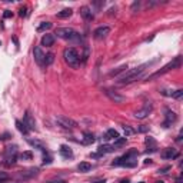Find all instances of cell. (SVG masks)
Here are the masks:
<instances>
[{"label": "cell", "mask_w": 183, "mask_h": 183, "mask_svg": "<svg viewBox=\"0 0 183 183\" xmlns=\"http://www.w3.org/2000/svg\"><path fill=\"white\" fill-rule=\"evenodd\" d=\"M156 60H153V62H149V63H145V65H140V66L134 67V69H130V70H126L122 76H119V79H117V83L119 84H129L134 82V80H137L139 77H142V74L145 73V70H146V67H149L152 63H154Z\"/></svg>", "instance_id": "1"}, {"label": "cell", "mask_w": 183, "mask_h": 183, "mask_svg": "<svg viewBox=\"0 0 183 183\" xmlns=\"http://www.w3.org/2000/svg\"><path fill=\"white\" fill-rule=\"evenodd\" d=\"M137 156H139V152L136 149L129 150L127 153H125L123 156L115 159L110 165L112 166H123V167H136L137 166Z\"/></svg>", "instance_id": "2"}, {"label": "cell", "mask_w": 183, "mask_h": 183, "mask_svg": "<svg viewBox=\"0 0 183 183\" xmlns=\"http://www.w3.org/2000/svg\"><path fill=\"white\" fill-rule=\"evenodd\" d=\"M54 34H56L57 37L63 39V40L72 42V43H82V36H80V33L74 32V30L70 29V27H57Z\"/></svg>", "instance_id": "3"}, {"label": "cell", "mask_w": 183, "mask_h": 183, "mask_svg": "<svg viewBox=\"0 0 183 183\" xmlns=\"http://www.w3.org/2000/svg\"><path fill=\"white\" fill-rule=\"evenodd\" d=\"M180 65H182V57H180V56H177V57H175L172 62H169L167 65H165V66L162 67L160 70H157V72H154L153 74L148 76V77H146V80L149 82V80H153V79H157V77H160V76H163V74L169 73L170 70L179 69V67H180Z\"/></svg>", "instance_id": "4"}, {"label": "cell", "mask_w": 183, "mask_h": 183, "mask_svg": "<svg viewBox=\"0 0 183 183\" xmlns=\"http://www.w3.org/2000/svg\"><path fill=\"white\" fill-rule=\"evenodd\" d=\"M63 57H65V62H66L70 67L77 69V67L80 66V56H79L77 50L74 49V47H67V49H65Z\"/></svg>", "instance_id": "5"}, {"label": "cell", "mask_w": 183, "mask_h": 183, "mask_svg": "<svg viewBox=\"0 0 183 183\" xmlns=\"http://www.w3.org/2000/svg\"><path fill=\"white\" fill-rule=\"evenodd\" d=\"M17 160V146H7L4 150V165L13 166Z\"/></svg>", "instance_id": "6"}, {"label": "cell", "mask_w": 183, "mask_h": 183, "mask_svg": "<svg viewBox=\"0 0 183 183\" xmlns=\"http://www.w3.org/2000/svg\"><path fill=\"white\" fill-rule=\"evenodd\" d=\"M54 120H56V123H57L60 127H63V129H74V127L77 126V123H76L73 119H70V117H67V116H62V115L56 116Z\"/></svg>", "instance_id": "7"}, {"label": "cell", "mask_w": 183, "mask_h": 183, "mask_svg": "<svg viewBox=\"0 0 183 183\" xmlns=\"http://www.w3.org/2000/svg\"><path fill=\"white\" fill-rule=\"evenodd\" d=\"M103 92H104V95H106L109 99L112 100V102H115V103H123V102L126 100V97H125V96L119 95L117 92L112 90V89H104Z\"/></svg>", "instance_id": "8"}, {"label": "cell", "mask_w": 183, "mask_h": 183, "mask_svg": "<svg viewBox=\"0 0 183 183\" xmlns=\"http://www.w3.org/2000/svg\"><path fill=\"white\" fill-rule=\"evenodd\" d=\"M33 56H34V62L39 65L40 67H46V65H45V53H43V50H42V47H39V46H36L33 49Z\"/></svg>", "instance_id": "9"}, {"label": "cell", "mask_w": 183, "mask_h": 183, "mask_svg": "<svg viewBox=\"0 0 183 183\" xmlns=\"http://www.w3.org/2000/svg\"><path fill=\"white\" fill-rule=\"evenodd\" d=\"M152 110H153L152 103H146V104H145V107H142L140 110L134 112V117H136V119H140V120H142V119H146V117L152 113Z\"/></svg>", "instance_id": "10"}, {"label": "cell", "mask_w": 183, "mask_h": 183, "mask_svg": "<svg viewBox=\"0 0 183 183\" xmlns=\"http://www.w3.org/2000/svg\"><path fill=\"white\" fill-rule=\"evenodd\" d=\"M162 159H165V160H173V159H176V157H179V152L176 149H173V148H166V149L162 152Z\"/></svg>", "instance_id": "11"}, {"label": "cell", "mask_w": 183, "mask_h": 183, "mask_svg": "<svg viewBox=\"0 0 183 183\" xmlns=\"http://www.w3.org/2000/svg\"><path fill=\"white\" fill-rule=\"evenodd\" d=\"M109 33H110V27H107V26H100V27H97V29L93 32V37L100 40V39H104Z\"/></svg>", "instance_id": "12"}, {"label": "cell", "mask_w": 183, "mask_h": 183, "mask_svg": "<svg viewBox=\"0 0 183 183\" xmlns=\"http://www.w3.org/2000/svg\"><path fill=\"white\" fill-rule=\"evenodd\" d=\"M23 123L27 126L29 130H36V120H34V117L32 116L30 112H26V115L23 117Z\"/></svg>", "instance_id": "13"}, {"label": "cell", "mask_w": 183, "mask_h": 183, "mask_svg": "<svg viewBox=\"0 0 183 183\" xmlns=\"http://www.w3.org/2000/svg\"><path fill=\"white\" fill-rule=\"evenodd\" d=\"M37 173H39V169L32 167V169H26V170L20 172V173H19V177H20V179H23V180H26V179H30V177L37 176Z\"/></svg>", "instance_id": "14"}, {"label": "cell", "mask_w": 183, "mask_h": 183, "mask_svg": "<svg viewBox=\"0 0 183 183\" xmlns=\"http://www.w3.org/2000/svg\"><path fill=\"white\" fill-rule=\"evenodd\" d=\"M27 143H29L30 146H33L34 149H39L40 152H43V153H46V152H47L46 145H45L42 140H39V139H27Z\"/></svg>", "instance_id": "15"}, {"label": "cell", "mask_w": 183, "mask_h": 183, "mask_svg": "<svg viewBox=\"0 0 183 183\" xmlns=\"http://www.w3.org/2000/svg\"><path fill=\"white\" fill-rule=\"evenodd\" d=\"M176 120H177L176 113H175V112H172V110H166V120L163 122V127H170V126H172Z\"/></svg>", "instance_id": "16"}, {"label": "cell", "mask_w": 183, "mask_h": 183, "mask_svg": "<svg viewBox=\"0 0 183 183\" xmlns=\"http://www.w3.org/2000/svg\"><path fill=\"white\" fill-rule=\"evenodd\" d=\"M80 16L83 17L86 22H92L95 19V15H93V12H92V9L89 6H83L80 9Z\"/></svg>", "instance_id": "17"}, {"label": "cell", "mask_w": 183, "mask_h": 183, "mask_svg": "<svg viewBox=\"0 0 183 183\" xmlns=\"http://www.w3.org/2000/svg\"><path fill=\"white\" fill-rule=\"evenodd\" d=\"M54 40H56L54 34L46 33L45 36H43V37H42V46H46V47H50V46H53V45H54Z\"/></svg>", "instance_id": "18"}, {"label": "cell", "mask_w": 183, "mask_h": 183, "mask_svg": "<svg viewBox=\"0 0 183 183\" xmlns=\"http://www.w3.org/2000/svg\"><path fill=\"white\" fill-rule=\"evenodd\" d=\"M59 153H60V156H62L63 159H73V152H72V149H70L69 146H66V145H62V146H60Z\"/></svg>", "instance_id": "19"}, {"label": "cell", "mask_w": 183, "mask_h": 183, "mask_svg": "<svg viewBox=\"0 0 183 183\" xmlns=\"http://www.w3.org/2000/svg\"><path fill=\"white\" fill-rule=\"evenodd\" d=\"M115 150L116 149L113 146H110V145H100L99 149H97V154L103 156V154H107V153H113Z\"/></svg>", "instance_id": "20"}, {"label": "cell", "mask_w": 183, "mask_h": 183, "mask_svg": "<svg viewBox=\"0 0 183 183\" xmlns=\"http://www.w3.org/2000/svg\"><path fill=\"white\" fill-rule=\"evenodd\" d=\"M146 145H148V153H153V152H156L157 149V143H156V140L153 139V137H146Z\"/></svg>", "instance_id": "21"}, {"label": "cell", "mask_w": 183, "mask_h": 183, "mask_svg": "<svg viewBox=\"0 0 183 183\" xmlns=\"http://www.w3.org/2000/svg\"><path fill=\"white\" fill-rule=\"evenodd\" d=\"M117 137H120V136H119V132L115 130V129H109V130L106 132V134L103 136V139H104L106 142H107V140H110V139H115V140H116Z\"/></svg>", "instance_id": "22"}, {"label": "cell", "mask_w": 183, "mask_h": 183, "mask_svg": "<svg viewBox=\"0 0 183 183\" xmlns=\"http://www.w3.org/2000/svg\"><path fill=\"white\" fill-rule=\"evenodd\" d=\"M16 127L19 129V132H20V133H23L24 136H27L29 132H30V130L27 129V126H26L23 122H20V120H16Z\"/></svg>", "instance_id": "23"}, {"label": "cell", "mask_w": 183, "mask_h": 183, "mask_svg": "<svg viewBox=\"0 0 183 183\" xmlns=\"http://www.w3.org/2000/svg\"><path fill=\"white\" fill-rule=\"evenodd\" d=\"M77 169H79V172L86 173V172H90V170H92V165H90L89 162H82V163L77 165Z\"/></svg>", "instance_id": "24"}, {"label": "cell", "mask_w": 183, "mask_h": 183, "mask_svg": "<svg viewBox=\"0 0 183 183\" xmlns=\"http://www.w3.org/2000/svg\"><path fill=\"white\" fill-rule=\"evenodd\" d=\"M83 145H92L93 142H95V136L92 133H89V132H86V133L83 134Z\"/></svg>", "instance_id": "25"}, {"label": "cell", "mask_w": 183, "mask_h": 183, "mask_svg": "<svg viewBox=\"0 0 183 183\" xmlns=\"http://www.w3.org/2000/svg\"><path fill=\"white\" fill-rule=\"evenodd\" d=\"M19 157H20V160H32L33 159V152L32 150H26V152L20 153Z\"/></svg>", "instance_id": "26"}, {"label": "cell", "mask_w": 183, "mask_h": 183, "mask_svg": "<svg viewBox=\"0 0 183 183\" xmlns=\"http://www.w3.org/2000/svg\"><path fill=\"white\" fill-rule=\"evenodd\" d=\"M51 23L50 22H43V23H40L39 24V27H37V32L39 33H42V32H46V30H49V29H51Z\"/></svg>", "instance_id": "27"}, {"label": "cell", "mask_w": 183, "mask_h": 183, "mask_svg": "<svg viewBox=\"0 0 183 183\" xmlns=\"http://www.w3.org/2000/svg\"><path fill=\"white\" fill-rule=\"evenodd\" d=\"M72 13H73L72 9H63L62 12L57 13V17H60V19H67V17L72 16Z\"/></svg>", "instance_id": "28"}, {"label": "cell", "mask_w": 183, "mask_h": 183, "mask_svg": "<svg viewBox=\"0 0 183 183\" xmlns=\"http://www.w3.org/2000/svg\"><path fill=\"white\" fill-rule=\"evenodd\" d=\"M122 127H123V132H125V134H126V137L136 133V129H133V127H132V126H129V125H123Z\"/></svg>", "instance_id": "29"}, {"label": "cell", "mask_w": 183, "mask_h": 183, "mask_svg": "<svg viewBox=\"0 0 183 183\" xmlns=\"http://www.w3.org/2000/svg\"><path fill=\"white\" fill-rule=\"evenodd\" d=\"M126 137H117L116 140H115V145H113V148L117 150V148H120V146H123V145H126Z\"/></svg>", "instance_id": "30"}, {"label": "cell", "mask_w": 183, "mask_h": 183, "mask_svg": "<svg viewBox=\"0 0 183 183\" xmlns=\"http://www.w3.org/2000/svg\"><path fill=\"white\" fill-rule=\"evenodd\" d=\"M170 96L173 97V99L176 100H180L183 97V89H177V90H175V92H172L170 93Z\"/></svg>", "instance_id": "31"}, {"label": "cell", "mask_w": 183, "mask_h": 183, "mask_svg": "<svg viewBox=\"0 0 183 183\" xmlns=\"http://www.w3.org/2000/svg\"><path fill=\"white\" fill-rule=\"evenodd\" d=\"M53 62H54V54H53V53H47V54L45 56V65H46V66H50Z\"/></svg>", "instance_id": "32"}, {"label": "cell", "mask_w": 183, "mask_h": 183, "mask_svg": "<svg viewBox=\"0 0 183 183\" xmlns=\"http://www.w3.org/2000/svg\"><path fill=\"white\" fill-rule=\"evenodd\" d=\"M51 162H53V157L49 154V152H46L45 156H43V163H45V165H50Z\"/></svg>", "instance_id": "33"}, {"label": "cell", "mask_w": 183, "mask_h": 183, "mask_svg": "<svg viewBox=\"0 0 183 183\" xmlns=\"http://www.w3.org/2000/svg\"><path fill=\"white\" fill-rule=\"evenodd\" d=\"M126 69H127V66H126V65H123V66L117 67L116 70H113V72L110 73V76H116V74H119L120 72H126Z\"/></svg>", "instance_id": "34"}, {"label": "cell", "mask_w": 183, "mask_h": 183, "mask_svg": "<svg viewBox=\"0 0 183 183\" xmlns=\"http://www.w3.org/2000/svg\"><path fill=\"white\" fill-rule=\"evenodd\" d=\"M19 15H20L22 17H26V16H27V15H29V12H27V7H24V6H23V7H20V10H19Z\"/></svg>", "instance_id": "35"}, {"label": "cell", "mask_w": 183, "mask_h": 183, "mask_svg": "<svg viewBox=\"0 0 183 183\" xmlns=\"http://www.w3.org/2000/svg\"><path fill=\"white\" fill-rule=\"evenodd\" d=\"M7 179H9V175L4 173V172H0V183L4 182V180H7Z\"/></svg>", "instance_id": "36"}, {"label": "cell", "mask_w": 183, "mask_h": 183, "mask_svg": "<svg viewBox=\"0 0 183 183\" xmlns=\"http://www.w3.org/2000/svg\"><path fill=\"white\" fill-rule=\"evenodd\" d=\"M12 137V134L10 133H3V134H0V140L3 142V140H9Z\"/></svg>", "instance_id": "37"}, {"label": "cell", "mask_w": 183, "mask_h": 183, "mask_svg": "<svg viewBox=\"0 0 183 183\" xmlns=\"http://www.w3.org/2000/svg\"><path fill=\"white\" fill-rule=\"evenodd\" d=\"M169 170H170V166H165V167H162V169H159L157 173H167Z\"/></svg>", "instance_id": "38"}, {"label": "cell", "mask_w": 183, "mask_h": 183, "mask_svg": "<svg viewBox=\"0 0 183 183\" xmlns=\"http://www.w3.org/2000/svg\"><path fill=\"white\" fill-rule=\"evenodd\" d=\"M3 17H4V19H9V17H13V13H12L10 10H6V12L3 13Z\"/></svg>", "instance_id": "39"}, {"label": "cell", "mask_w": 183, "mask_h": 183, "mask_svg": "<svg viewBox=\"0 0 183 183\" xmlns=\"http://www.w3.org/2000/svg\"><path fill=\"white\" fill-rule=\"evenodd\" d=\"M47 183H66V180H63V179H51Z\"/></svg>", "instance_id": "40"}, {"label": "cell", "mask_w": 183, "mask_h": 183, "mask_svg": "<svg viewBox=\"0 0 183 183\" xmlns=\"http://www.w3.org/2000/svg\"><path fill=\"white\" fill-rule=\"evenodd\" d=\"M139 6H140V1H134L132 4V12H136V9H139Z\"/></svg>", "instance_id": "41"}, {"label": "cell", "mask_w": 183, "mask_h": 183, "mask_svg": "<svg viewBox=\"0 0 183 183\" xmlns=\"http://www.w3.org/2000/svg\"><path fill=\"white\" fill-rule=\"evenodd\" d=\"M148 130V127L146 126H142V127H139V132H146Z\"/></svg>", "instance_id": "42"}, {"label": "cell", "mask_w": 183, "mask_h": 183, "mask_svg": "<svg viewBox=\"0 0 183 183\" xmlns=\"http://www.w3.org/2000/svg\"><path fill=\"white\" fill-rule=\"evenodd\" d=\"M107 180L106 179H99V180H96V182H93V183H106Z\"/></svg>", "instance_id": "43"}, {"label": "cell", "mask_w": 183, "mask_h": 183, "mask_svg": "<svg viewBox=\"0 0 183 183\" xmlns=\"http://www.w3.org/2000/svg\"><path fill=\"white\" fill-rule=\"evenodd\" d=\"M175 183H183V180H182V176H179L177 179H176V182Z\"/></svg>", "instance_id": "44"}, {"label": "cell", "mask_w": 183, "mask_h": 183, "mask_svg": "<svg viewBox=\"0 0 183 183\" xmlns=\"http://www.w3.org/2000/svg\"><path fill=\"white\" fill-rule=\"evenodd\" d=\"M120 183H130L129 179H123V180H120Z\"/></svg>", "instance_id": "45"}, {"label": "cell", "mask_w": 183, "mask_h": 183, "mask_svg": "<svg viewBox=\"0 0 183 183\" xmlns=\"http://www.w3.org/2000/svg\"><path fill=\"white\" fill-rule=\"evenodd\" d=\"M154 183H165L163 180H157V182H154Z\"/></svg>", "instance_id": "46"}, {"label": "cell", "mask_w": 183, "mask_h": 183, "mask_svg": "<svg viewBox=\"0 0 183 183\" xmlns=\"http://www.w3.org/2000/svg\"><path fill=\"white\" fill-rule=\"evenodd\" d=\"M139 183H145V182H139Z\"/></svg>", "instance_id": "47"}]
</instances>
